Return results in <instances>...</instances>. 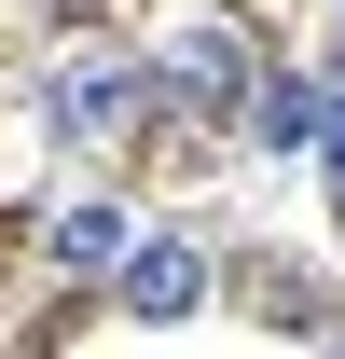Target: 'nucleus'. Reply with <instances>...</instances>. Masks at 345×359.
<instances>
[{
  "instance_id": "nucleus-1",
  "label": "nucleus",
  "mask_w": 345,
  "mask_h": 359,
  "mask_svg": "<svg viewBox=\"0 0 345 359\" xmlns=\"http://www.w3.org/2000/svg\"><path fill=\"white\" fill-rule=\"evenodd\" d=\"M138 97H152V83H138V55L69 42V55L42 69V125H55V138H125V125H138Z\"/></svg>"
},
{
  "instance_id": "nucleus-5",
  "label": "nucleus",
  "mask_w": 345,
  "mask_h": 359,
  "mask_svg": "<svg viewBox=\"0 0 345 359\" xmlns=\"http://www.w3.org/2000/svg\"><path fill=\"white\" fill-rule=\"evenodd\" d=\"M318 111H332V83H304V69H262L249 138H262V152H304V138H318Z\"/></svg>"
},
{
  "instance_id": "nucleus-6",
  "label": "nucleus",
  "mask_w": 345,
  "mask_h": 359,
  "mask_svg": "<svg viewBox=\"0 0 345 359\" xmlns=\"http://www.w3.org/2000/svg\"><path fill=\"white\" fill-rule=\"evenodd\" d=\"M318 166H332V194H345V83H332V111H318Z\"/></svg>"
},
{
  "instance_id": "nucleus-3",
  "label": "nucleus",
  "mask_w": 345,
  "mask_h": 359,
  "mask_svg": "<svg viewBox=\"0 0 345 359\" xmlns=\"http://www.w3.org/2000/svg\"><path fill=\"white\" fill-rule=\"evenodd\" d=\"M111 290H125V318H152V332H180V318L208 304V249H194V235H138V263L111 276Z\"/></svg>"
},
{
  "instance_id": "nucleus-4",
  "label": "nucleus",
  "mask_w": 345,
  "mask_h": 359,
  "mask_svg": "<svg viewBox=\"0 0 345 359\" xmlns=\"http://www.w3.org/2000/svg\"><path fill=\"white\" fill-rule=\"evenodd\" d=\"M42 249H55L69 276H125V263H138V235H125V208H111V194H69V208L42 222Z\"/></svg>"
},
{
  "instance_id": "nucleus-2",
  "label": "nucleus",
  "mask_w": 345,
  "mask_h": 359,
  "mask_svg": "<svg viewBox=\"0 0 345 359\" xmlns=\"http://www.w3.org/2000/svg\"><path fill=\"white\" fill-rule=\"evenodd\" d=\"M152 83H166L180 111H235V97H262V55H249V28H235V14H194V28L166 42V69H152Z\"/></svg>"
}]
</instances>
